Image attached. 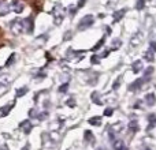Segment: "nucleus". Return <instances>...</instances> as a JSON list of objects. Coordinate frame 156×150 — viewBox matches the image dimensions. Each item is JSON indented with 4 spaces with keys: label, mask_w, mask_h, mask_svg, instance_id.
<instances>
[{
    "label": "nucleus",
    "mask_w": 156,
    "mask_h": 150,
    "mask_svg": "<svg viewBox=\"0 0 156 150\" xmlns=\"http://www.w3.org/2000/svg\"><path fill=\"white\" fill-rule=\"evenodd\" d=\"M83 138H85V141H88V142H94V135L93 134H92V132L90 131H89V130H88V131H85V132H83Z\"/></svg>",
    "instance_id": "4468645a"
},
{
    "label": "nucleus",
    "mask_w": 156,
    "mask_h": 150,
    "mask_svg": "<svg viewBox=\"0 0 156 150\" xmlns=\"http://www.w3.org/2000/svg\"><path fill=\"white\" fill-rule=\"evenodd\" d=\"M132 70H133L134 74H138L141 70H143V62H141V60H136V62H133Z\"/></svg>",
    "instance_id": "1a4fd4ad"
},
{
    "label": "nucleus",
    "mask_w": 156,
    "mask_h": 150,
    "mask_svg": "<svg viewBox=\"0 0 156 150\" xmlns=\"http://www.w3.org/2000/svg\"><path fill=\"white\" fill-rule=\"evenodd\" d=\"M27 149H29V148H25V149H23V150H27Z\"/></svg>",
    "instance_id": "ea45409f"
},
{
    "label": "nucleus",
    "mask_w": 156,
    "mask_h": 150,
    "mask_svg": "<svg viewBox=\"0 0 156 150\" xmlns=\"http://www.w3.org/2000/svg\"><path fill=\"white\" fill-rule=\"evenodd\" d=\"M0 70H2V68H0Z\"/></svg>",
    "instance_id": "a19ab883"
},
{
    "label": "nucleus",
    "mask_w": 156,
    "mask_h": 150,
    "mask_svg": "<svg viewBox=\"0 0 156 150\" xmlns=\"http://www.w3.org/2000/svg\"><path fill=\"white\" fill-rule=\"evenodd\" d=\"M147 80H148V78H138L137 80H134V82L129 86V89L130 90H138V89H141V86H143Z\"/></svg>",
    "instance_id": "39448f33"
},
{
    "label": "nucleus",
    "mask_w": 156,
    "mask_h": 150,
    "mask_svg": "<svg viewBox=\"0 0 156 150\" xmlns=\"http://www.w3.org/2000/svg\"><path fill=\"white\" fill-rule=\"evenodd\" d=\"M11 7H12V10L15 11L16 14H21L22 11H23L25 5L21 0H12V2H11Z\"/></svg>",
    "instance_id": "423d86ee"
},
{
    "label": "nucleus",
    "mask_w": 156,
    "mask_h": 150,
    "mask_svg": "<svg viewBox=\"0 0 156 150\" xmlns=\"http://www.w3.org/2000/svg\"><path fill=\"white\" fill-rule=\"evenodd\" d=\"M10 12V4L5 2H0V16H4Z\"/></svg>",
    "instance_id": "6e6552de"
},
{
    "label": "nucleus",
    "mask_w": 156,
    "mask_h": 150,
    "mask_svg": "<svg viewBox=\"0 0 156 150\" xmlns=\"http://www.w3.org/2000/svg\"><path fill=\"white\" fill-rule=\"evenodd\" d=\"M144 59L147 60V62H149V63H152L155 60V56H154V52L149 49V51H147V52H144Z\"/></svg>",
    "instance_id": "f8f14e48"
},
{
    "label": "nucleus",
    "mask_w": 156,
    "mask_h": 150,
    "mask_svg": "<svg viewBox=\"0 0 156 150\" xmlns=\"http://www.w3.org/2000/svg\"><path fill=\"white\" fill-rule=\"evenodd\" d=\"M112 112H114L112 108H108V109L104 111V116H111V115H112Z\"/></svg>",
    "instance_id": "2f4dec72"
},
{
    "label": "nucleus",
    "mask_w": 156,
    "mask_h": 150,
    "mask_svg": "<svg viewBox=\"0 0 156 150\" xmlns=\"http://www.w3.org/2000/svg\"><path fill=\"white\" fill-rule=\"evenodd\" d=\"M19 127H21V128L23 130V132H25V134H29V132H30V130H32V124H30V121H29V120H25V121H22V123L19 124Z\"/></svg>",
    "instance_id": "9b49d317"
},
{
    "label": "nucleus",
    "mask_w": 156,
    "mask_h": 150,
    "mask_svg": "<svg viewBox=\"0 0 156 150\" xmlns=\"http://www.w3.org/2000/svg\"><path fill=\"white\" fill-rule=\"evenodd\" d=\"M12 107H14V104H10V105H7V107H3V109H0V116H5L11 109H12Z\"/></svg>",
    "instance_id": "f3484780"
},
{
    "label": "nucleus",
    "mask_w": 156,
    "mask_h": 150,
    "mask_svg": "<svg viewBox=\"0 0 156 150\" xmlns=\"http://www.w3.org/2000/svg\"><path fill=\"white\" fill-rule=\"evenodd\" d=\"M93 23H94V16L89 14V15H85L82 19H81L80 23H78V26H77V29L78 30H86V29H89Z\"/></svg>",
    "instance_id": "f03ea898"
},
{
    "label": "nucleus",
    "mask_w": 156,
    "mask_h": 150,
    "mask_svg": "<svg viewBox=\"0 0 156 150\" xmlns=\"http://www.w3.org/2000/svg\"><path fill=\"white\" fill-rule=\"evenodd\" d=\"M154 73V67H148L145 70V78H149V75Z\"/></svg>",
    "instance_id": "c756f323"
},
{
    "label": "nucleus",
    "mask_w": 156,
    "mask_h": 150,
    "mask_svg": "<svg viewBox=\"0 0 156 150\" xmlns=\"http://www.w3.org/2000/svg\"><path fill=\"white\" fill-rule=\"evenodd\" d=\"M90 63H92V64H99V63H100L99 55H93V56L90 57Z\"/></svg>",
    "instance_id": "b1692460"
},
{
    "label": "nucleus",
    "mask_w": 156,
    "mask_h": 150,
    "mask_svg": "<svg viewBox=\"0 0 156 150\" xmlns=\"http://www.w3.org/2000/svg\"><path fill=\"white\" fill-rule=\"evenodd\" d=\"M111 33H112V32H111V27H110V26H105V34H107V36H111Z\"/></svg>",
    "instance_id": "f704fd0d"
},
{
    "label": "nucleus",
    "mask_w": 156,
    "mask_h": 150,
    "mask_svg": "<svg viewBox=\"0 0 156 150\" xmlns=\"http://www.w3.org/2000/svg\"><path fill=\"white\" fill-rule=\"evenodd\" d=\"M67 90H69V83H67V82L59 86V91H60V93H66Z\"/></svg>",
    "instance_id": "393cba45"
},
{
    "label": "nucleus",
    "mask_w": 156,
    "mask_h": 150,
    "mask_svg": "<svg viewBox=\"0 0 156 150\" xmlns=\"http://www.w3.org/2000/svg\"><path fill=\"white\" fill-rule=\"evenodd\" d=\"M144 150H151V149H149V148H144Z\"/></svg>",
    "instance_id": "4c0bfd02"
},
{
    "label": "nucleus",
    "mask_w": 156,
    "mask_h": 150,
    "mask_svg": "<svg viewBox=\"0 0 156 150\" xmlns=\"http://www.w3.org/2000/svg\"><path fill=\"white\" fill-rule=\"evenodd\" d=\"M129 128L132 130V131H137V130H138V123L136 120H132L129 123Z\"/></svg>",
    "instance_id": "5701e85b"
},
{
    "label": "nucleus",
    "mask_w": 156,
    "mask_h": 150,
    "mask_svg": "<svg viewBox=\"0 0 156 150\" xmlns=\"http://www.w3.org/2000/svg\"><path fill=\"white\" fill-rule=\"evenodd\" d=\"M85 3H86V0H78V3H77V8L83 7V5H85Z\"/></svg>",
    "instance_id": "473e14b6"
},
{
    "label": "nucleus",
    "mask_w": 156,
    "mask_h": 150,
    "mask_svg": "<svg viewBox=\"0 0 156 150\" xmlns=\"http://www.w3.org/2000/svg\"><path fill=\"white\" fill-rule=\"evenodd\" d=\"M121 45H122V43H121V40H119V38H118V40H114L112 41V48L114 49H119V48H121Z\"/></svg>",
    "instance_id": "a878e982"
},
{
    "label": "nucleus",
    "mask_w": 156,
    "mask_h": 150,
    "mask_svg": "<svg viewBox=\"0 0 156 150\" xmlns=\"http://www.w3.org/2000/svg\"><path fill=\"white\" fill-rule=\"evenodd\" d=\"M114 150H125L123 141H114Z\"/></svg>",
    "instance_id": "dca6fc26"
},
{
    "label": "nucleus",
    "mask_w": 156,
    "mask_h": 150,
    "mask_svg": "<svg viewBox=\"0 0 156 150\" xmlns=\"http://www.w3.org/2000/svg\"><path fill=\"white\" fill-rule=\"evenodd\" d=\"M125 14H126V10H125V8H122V10H116V11H114V14H112L114 22H119V21H122V18L125 16Z\"/></svg>",
    "instance_id": "0eeeda50"
},
{
    "label": "nucleus",
    "mask_w": 156,
    "mask_h": 150,
    "mask_svg": "<svg viewBox=\"0 0 156 150\" xmlns=\"http://www.w3.org/2000/svg\"><path fill=\"white\" fill-rule=\"evenodd\" d=\"M89 124H92V126H100L101 124V119L100 118H92V119H89Z\"/></svg>",
    "instance_id": "6ab92c4d"
},
{
    "label": "nucleus",
    "mask_w": 156,
    "mask_h": 150,
    "mask_svg": "<svg viewBox=\"0 0 156 150\" xmlns=\"http://www.w3.org/2000/svg\"><path fill=\"white\" fill-rule=\"evenodd\" d=\"M155 102H156L155 94H154V93L147 94V96H145V104L148 105V107H152V105H155Z\"/></svg>",
    "instance_id": "9d476101"
},
{
    "label": "nucleus",
    "mask_w": 156,
    "mask_h": 150,
    "mask_svg": "<svg viewBox=\"0 0 156 150\" xmlns=\"http://www.w3.org/2000/svg\"><path fill=\"white\" fill-rule=\"evenodd\" d=\"M10 29L11 32L14 33L15 36H19L25 32V27H23V19H12V22L10 23Z\"/></svg>",
    "instance_id": "f257e3e1"
},
{
    "label": "nucleus",
    "mask_w": 156,
    "mask_h": 150,
    "mask_svg": "<svg viewBox=\"0 0 156 150\" xmlns=\"http://www.w3.org/2000/svg\"><path fill=\"white\" fill-rule=\"evenodd\" d=\"M144 7H145V0H137L136 2V10H144Z\"/></svg>",
    "instance_id": "412c9836"
},
{
    "label": "nucleus",
    "mask_w": 156,
    "mask_h": 150,
    "mask_svg": "<svg viewBox=\"0 0 156 150\" xmlns=\"http://www.w3.org/2000/svg\"><path fill=\"white\" fill-rule=\"evenodd\" d=\"M104 43H105V38H104V37H103V38H100V40L97 41V44H96V45H94L93 48H92V52H96V51H99V49L101 48L103 45H104Z\"/></svg>",
    "instance_id": "2eb2a0df"
},
{
    "label": "nucleus",
    "mask_w": 156,
    "mask_h": 150,
    "mask_svg": "<svg viewBox=\"0 0 156 150\" xmlns=\"http://www.w3.org/2000/svg\"><path fill=\"white\" fill-rule=\"evenodd\" d=\"M97 150H105V149H103V148H99V149H97Z\"/></svg>",
    "instance_id": "58836bf2"
},
{
    "label": "nucleus",
    "mask_w": 156,
    "mask_h": 150,
    "mask_svg": "<svg viewBox=\"0 0 156 150\" xmlns=\"http://www.w3.org/2000/svg\"><path fill=\"white\" fill-rule=\"evenodd\" d=\"M108 55H110V51H104V52H103V53L101 55H100V59H101V57H107L108 56Z\"/></svg>",
    "instance_id": "72a5a7b5"
},
{
    "label": "nucleus",
    "mask_w": 156,
    "mask_h": 150,
    "mask_svg": "<svg viewBox=\"0 0 156 150\" xmlns=\"http://www.w3.org/2000/svg\"><path fill=\"white\" fill-rule=\"evenodd\" d=\"M148 120H149V123H151L148 128H152V127L156 124V115H155V113H151V115L148 116Z\"/></svg>",
    "instance_id": "aec40b11"
},
{
    "label": "nucleus",
    "mask_w": 156,
    "mask_h": 150,
    "mask_svg": "<svg viewBox=\"0 0 156 150\" xmlns=\"http://www.w3.org/2000/svg\"><path fill=\"white\" fill-rule=\"evenodd\" d=\"M121 80H122V77H118V78H116V80L114 82V85H112V89H114V90H116V89L119 87V85H121Z\"/></svg>",
    "instance_id": "bb28decb"
},
{
    "label": "nucleus",
    "mask_w": 156,
    "mask_h": 150,
    "mask_svg": "<svg viewBox=\"0 0 156 150\" xmlns=\"http://www.w3.org/2000/svg\"><path fill=\"white\" fill-rule=\"evenodd\" d=\"M69 38H70V32H69V33H66V36H65V40H66V41H67Z\"/></svg>",
    "instance_id": "c9c22d12"
},
{
    "label": "nucleus",
    "mask_w": 156,
    "mask_h": 150,
    "mask_svg": "<svg viewBox=\"0 0 156 150\" xmlns=\"http://www.w3.org/2000/svg\"><path fill=\"white\" fill-rule=\"evenodd\" d=\"M0 150H8V149L5 148V146H3V148H0Z\"/></svg>",
    "instance_id": "e433bc0d"
},
{
    "label": "nucleus",
    "mask_w": 156,
    "mask_h": 150,
    "mask_svg": "<svg viewBox=\"0 0 156 150\" xmlns=\"http://www.w3.org/2000/svg\"><path fill=\"white\" fill-rule=\"evenodd\" d=\"M52 15H54L55 19V25H60L65 19V10H63L62 5H55V8L52 10Z\"/></svg>",
    "instance_id": "7ed1b4c3"
},
{
    "label": "nucleus",
    "mask_w": 156,
    "mask_h": 150,
    "mask_svg": "<svg viewBox=\"0 0 156 150\" xmlns=\"http://www.w3.org/2000/svg\"><path fill=\"white\" fill-rule=\"evenodd\" d=\"M14 62H15V53H11V56L7 59V62H5V66L7 67H10V66L14 64Z\"/></svg>",
    "instance_id": "4be33fe9"
},
{
    "label": "nucleus",
    "mask_w": 156,
    "mask_h": 150,
    "mask_svg": "<svg viewBox=\"0 0 156 150\" xmlns=\"http://www.w3.org/2000/svg\"><path fill=\"white\" fill-rule=\"evenodd\" d=\"M99 96H100V94L97 93V91H93V93L90 94V98H92V101H93L94 104H97V105H101L103 102H101V100L99 98Z\"/></svg>",
    "instance_id": "ddd939ff"
},
{
    "label": "nucleus",
    "mask_w": 156,
    "mask_h": 150,
    "mask_svg": "<svg viewBox=\"0 0 156 150\" xmlns=\"http://www.w3.org/2000/svg\"><path fill=\"white\" fill-rule=\"evenodd\" d=\"M69 12H70L71 16H74L77 14V7H74V5H71L70 8H69Z\"/></svg>",
    "instance_id": "cd10ccee"
},
{
    "label": "nucleus",
    "mask_w": 156,
    "mask_h": 150,
    "mask_svg": "<svg viewBox=\"0 0 156 150\" xmlns=\"http://www.w3.org/2000/svg\"><path fill=\"white\" fill-rule=\"evenodd\" d=\"M149 49H151L152 52H156V41H151V43H149Z\"/></svg>",
    "instance_id": "7c9ffc66"
},
{
    "label": "nucleus",
    "mask_w": 156,
    "mask_h": 150,
    "mask_svg": "<svg viewBox=\"0 0 156 150\" xmlns=\"http://www.w3.org/2000/svg\"><path fill=\"white\" fill-rule=\"evenodd\" d=\"M66 104H67L69 107H71V108H73V107H76V100H74V98H69Z\"/></svg>",
    "instance_id": "c85d7f7f"
},
{
    "label": "nucleus",
    "mask_w": 156,
    "mask_h": 150,
    "mask_svg": "<svg viewBox=\"0 0 156 150\" xmlns=\"http://www.w3.org/2000/svg\"><path fill=\"white\" fill-rule=\"evenodd\" d=\"M27 90H29V89H27V86H25V87H21V89H18V90H16V93H15V96L18 97H23L25 94L27 93Z\"/></svg>",
    "instance_id": "a211bd4d"
},
{
    "label": "nucleus",
    "mask_w": 156,
    "mask_h": 150,
    "mask_svg": "<svg viewBox=\"0 0 156 150\" xmlns=\"http://www.w3.org/2000/svg\"><path fill=\"white\" fill-rule=\"evenodd\" d=\"M23 27H25V32L29 33V34H32L33 30H34V22H33V19L30 18H26L23 19Z\"/></svg>",
    "instance_id": "20e7f679"
}]
</instances>
